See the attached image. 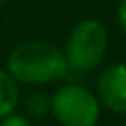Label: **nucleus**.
<instances>
[{
	"label": "nucleus",
	"mask_w": 126,
	"mask_h": 126,
	"mask_svg": "<svg viewBox=\"0 0 126 126\" xmlns=\"http://www.w3.org/2000/svg\"><path fill=\"white\" fill-rule=\"evenodd\" d=\"M18 85L39 87L61 81L67 73L63 51L49 41L32 39L12 47L4 67Z\"/></svg>",
	"instance_id": "f257e3e1"
},
{
	"label": "nucleus",
	"mask_w": 126,
	"mask_h": 126,
	"mask_svg": "<svg viewBox=\"0 0 126 126\" xmlns=\"http://www.w3.org/2000/svg\"><path fill=\"white\" fill-rule=\"evenodd\" d=\"M106 47H108L106 28L98 20L89 18V20L79 22L71 30L65 41L63 57L69 69L87 73L100 65V61L106 55Z\"/></svg>",
	"instance_id": "f03ea898"
},
{
	"label": "nucleus",
	"mask_w": 126,
	"mask_h": 126,
	"mask_svg": "<svg viewBox=\"0 0 126 126\" xmlns=\"http://www.w3.org/2000/svg\"><path fill=\"white\" fill-rule=\"evenodd\" d=\"M51 116L61 126H96L100 102L87 87L67 83L51 94Z\"/></svg>",
	"instance_id": "7ed1b4c3"
},
{
	"label": "nucleus",
	"mask_w": 126,
	"mask_h": 126,
	"mask_svg": "<svg viewBox=\"0 0 126 126\" xmlns=\"http://www.w3.org/2000/svg\"><path fill=\"white\" fill-rule=\"evenodd\" d=\"M96 98L108 110L126 114V63H112L98 75Z\"/></svg>",
	"instance_id": "20e7f679"
},
{
	"label": "nucleus",
	"mask_w": 126,
	"mask_h": 126,
	"mask_svg": "<svg viewBox=\"0 0 126 126\" xmlns=\"http://www.w3.org/2000/svg\"><path fill=\"white\" fill-rule=\"evenodd\" d=\"M20 104V85L12 79V75L0 67V120L16 112Z\"/></svg>",
	"instance_id": "39448f33"
},
{
	"label": "nucleus",
	"mask_w": 126,
	"mask_h": 126,
	"mask_svg": "<svg viewBox=\"0 0 126 126\" xmlns=\"http://www.w3.org/2000/svg\"><path fill=\"white\" fill-rule=\"evenodd\" d=\"M26 106V116L32 118H45L47 114H51V96L45 93H32L26 96L24 100Z\"/></svg>",
	"instance_id": "423d86ee"
},
{
	"label": "nucleus",
	"mask_w": 126,
	"mask_h": 126,
	"mask_svg": "<svg viewBox=\"0 0 126 126\" xmlns=\"http://www.w3.org/2000/svg\"><path fill=\"white\" fill-rule=\"evenodd\" d=\"M0 126H33V124H32V120L26 114L12 112L10 116H6V118L0 120Z\"/></svg>",
	"instance_id": "0eeeda50"
},
{
	"label": "nucleus",
	"mask_w": 126,
	"mask_h": 126,
	"mask_svg": "<svg viewBox=\"0 0 126 126\" xmlns=\"http://www.w3.org/2000/svg\"><path fill=\"white\" fill-rule=\"evenodd\" d=\"M116 18H118V26L122 28V32H126V0H120L116 8Z\"/></svg>",
	"instance_id": "6e6552de"
},
{
	"label": "nucleus",
	"mask_w": 126,
	"mask_h": 126,
	"mask_svg": "<svg viewBox=\"0 0 126 126\" xmlns=\"http://www.w3.org/2000/svg\"><path fill=\"white\" fill-rule=\"evenodd\" d=\"M4 2H6V0H0V8H2V6H4Z\"/></svg>",
	"instance_id": "1a4fd4ad"
},
{
	"label": "nucleus",
	"mask_w": 126,
	"mask_h": 126,
	"mask_svg": "<svg viewBox=\"0 0 126 126\" xmlns=\"http://www.w3.org/2000/svg\"><path fill=\"white\" fill-rule=\"evenodd\" d=\"M122 126H126V120H124V122H122Z\"/></svg>",
	"instance_id": "9d476101"
}]
</instances>
